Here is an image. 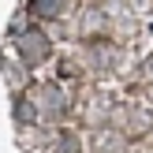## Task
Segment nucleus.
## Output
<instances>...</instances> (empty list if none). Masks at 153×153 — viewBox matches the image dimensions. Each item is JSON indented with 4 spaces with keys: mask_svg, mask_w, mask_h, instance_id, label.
<instances>
[{
    "mask_svg": "<svg viewBox=\"0 0 153 153\" xmlns=\"http://www.w3.org/2000/svg\"><path fill=\"white\" fill-rule=\"evenodd\" d=\"M56 7H60V0H34V11L37 15H52Z\"/></svg>",
    "mask_w": 153,
    "mask_h": 153,
    "instance_id": "nucleus-1",
    "label": "nucleus"
}]
</instances>
